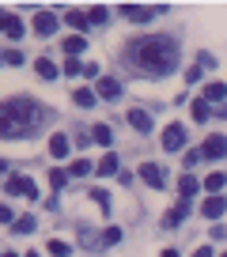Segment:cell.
<instances>
[{
	"mask_svg": "<svg viewBox=\"0 0 227 257\" xmlns=\"http://www.w3.org/2000/svg\"><path fill=\"white\" fill-rule=\"evenodd\" d=\"M125 57L144 76H167V72L178 68V42L170 38V34H144V38L129 42Z\"/></svg>",
	"mask_w": 227,
	"mask_h": 257,
	"instance_id": "obj_1",
	"label": "cell"
},
{
	"mask_svg": "<svg viewBox=\"0 0 227 257\" xmlns=\"http://www.w3.org/2000/svg\"><path fill=\"white\" fill-rule=\"evenodd\" d=\"M46 121H49V110L38 106L34 98H8V102H0V137H8V140L38 137Z\"/></svg>",
	"mask_w": 227,
	"mask_h": 257,
	"instance_id": "obj_2",
	"label": "cell"
},
{
	"mask_svg": "<svg viewBox=\"0 0 227 257\" xmlns=\"http://www.w3.org/2000/svg\"><path fill=\"white\" fill-rule=\"evenodd\" d=\"M4 189H8L12 197H31V201H34V197H38V189H34V182H31V178H23V174H12L8 182H4Z\"/></svg>",
	"mask_w": 227,
	"mask_h": 257,
	"instance_id": "obj_3",
	"label": "cell"
},
{
	"mask_svg": "<svg viewBox=\"0 0 227 257\" xmlns=\"http://www.w3.org/2000/svg\"><path fill=\"white\" fill-rule=\"evenodd\" d=\"M182 144H186V128L182 125H167L163 128V148H167V152H182Z\"/></svg>",
	"mask_w": 227,
	"mask_h": 257,
	"instance_id": "obj_4",
	"label": "cell"
},
{
	"mask_svg": "<svg viewBox=\"0 0 227 257\" xmlns=\"http://www.w3.org/2000/svg\"><path fill=\"white\" fill-rule=\"evenodd\" d=\"M53 31H57V16L53 12H38V16H34V34H38V38H49Z\"/></svg>",
	"mask_w": 227,
	"mask_h": 257,
	"instance_id": "obj_5",
	"label": "cell"
},
{
	"mask_svg": "<svg viewBox=\"0 0 227 257\" xmlns=\"http://www.w3.org/2000/svg\"><path fill=\"white\" fill-rule=\"evenodd\" d=\"M201 152L208 155V159H223V155H227V137H219V133H216V137H208Z\"/></svg>",
	"mask_w": 227,
	"mask_h": 257,
	"instance_id": "obj_6",
	"label": "cell"
},
{
	"mask_svg": "<svg viewBox=\"0 0 227 257\" xmlns=\"http://www.w3.org/2000/svg\"><path fill=\"white\" fill-rule=\"evenodd\" d=\"M201 212H204V219H223L227 201H223V197H208V201L201 204Z\"/></svg>",
	"mask_w": 227,
	"mask_h": 257,
	"instance_id": "obj_7",
	"label": "cell"
},
{
	"mask_svg": "<svg viewBox=\"0 0 227 257\" xmlns=\"http://www.w3.org/2000/svg\"><path fill=\"white\" fill-rule=\"evenodd\" d=\"M68 152H72V148H68V137L65 133H53V137H49V155H53V159H68Z\"/></svg>",
	"mask_w": 227,
	"mask_h": 257,
	"instance_id": "obj_8",
	"label": "cell"
},
{
	"mask_svg": "<svg viewBox=\"0 0 227 257\" xmlns=\"http://www.w3.org/2000/svg\"><path fill=\"white\" fill-rule=\"evenodd\" d=\"M140 178H144L152 189H163V167H155V163H144V167H140Z\"/></svg>",
	"mask_w": 227,
	"mask_h": 257,
	"instance_id": "obj_9",
	"label": "cell"
},
{
	"mask_svg": "<svg viewBox=\"0 0 227 257\" xmlns=\"http://www.w3.org/2000/svg\"><path fill=\"white\" fill-rule=\"evenodd\" d=\"M122 16L133 19V23H148V19H152V8H140V4H122Z\"/></svg>",
	"mask_w": 227,
	"mask_h": 257,
	"instance_id": "obj_10",
	"label": "cell"
},
{
	"mask_svg": "<svg viewBox=\"0 0 227 257\" xmlns=\"http://www.w3.org/2000/svg\"><path fill=\"white\" fill-rule=\"evenodd\" d=\"M186 212H189V204H186V201H178L174 208L167 212V216H163V227H178L182 219H186Z\"/></svg>",
	"mask_w": 227,
	"mask_h": 257,
	"instance_id": "obj_11",
	"label": "cell"
},
{
	"mask_svg": "<svg viewBox=\"0 0 227 257\" xmlns=\"http://www.w3.org/2000/svg\"><path fill=\"white\" fill-rule=\"evenodd\" d=\"M227 185V174L223 170H212L208 178H204V189H208V197H219V189Z\"/></svg>",
	"mask_w": 227,
	"mask_h": 257,
	"instance_id": "obj_12",
	"label": "cell"
},
{
	"mask_svg": "<svg viewBox=\"0 0 227 257\" xmlns=\"http://www.w3.org/2000/svg\"><path fill=\"white\" fill-rule=\"evenodd\" d=\"M118 167H122V163H118V155H113V152H106L102 155V159H98V174H102V178H110V174H118Z\"/></svg>",
	"mask_w": 227,
	"mask_h": 257,
	"instance_id": "obj_13",
	"label": "cell"
},
{
	"mask_svg": "<svg viewBox=\"0 0 227 257\" xmlns=\"http://www.w3.org/2000/svg\"><path fill=\"white\" fill-rule=\"evenodd\" d=\"M4 34H8L12 42H19V38H23V23H19V19L12 16V12H4Z\"/></svg>",
	"mask_w": 227,
	"mask_h": 257,
	"instance_id": "obj_14",
	"label": "cell"
},
{
	"mask_svg": "<svg viewBox=\"0 0 227 257\" xmlns=\"http://www.w3.org/2000/svg\"><path fill=\"white\" fill-rule=\"evenodd\" d=\"M129 125L137 128V133H152V117H148L144 110H129Z\"/></svg>",
	"mask_w": 227,
	"mask_h": 257,
	"instance_id": "obj_15",
	"label": "cell"
},
{
	"mask_svg": "<svg viewBox=\"0 0 227 257\" xmlns=\"http://www.w3.org/2000/svg\"><path fill=\"white\" fill-rule=\"evenodd\" d=\"M98 95H102V98H118V95H122V83L110 80V76H102V80H98Z\"/></svg>",
	"mask_w": 227,
	"mask_h": 257,
	"instance_id": "obj_16",
	"label": "cell"
},
{
	"mask_svg": "<svg viewBox=\"0 0 227 257\" xmlns=\"http://www.w3.org/2000/svg\"><path fill=\"white\" fill-rule=\"evenodd\" d=\"M34 72H38L42 80H53V76H57V64L49 61V57H38V61H34Z\"/></svg>",
	"mask_w": 227,
	"mask_h": 257,
	"instance_id": "obj_17",
	"label": "cell"
},
{
	"mask_svg": "<svg viewBox=\"0 0 227 257\" xmlns=\"http://www.w3.org/2000/svg\"><path fill=\"white\" fill-rule=\"evenodd\" d=\"M61 49H65V53H83V49H87V38H83V34H72V38L61 42Z\"/></svg>",
	"mask_w": 227,
	"mask_h": 257,
	"instance_id": "obj_18",
	"label": "cell"
},
{
	"mask_svg": "<svg viewBox=\"0 0 227 257\" xmlns=\"http://www.w3.org/2000/svg\"><path fill=\"white\" fill-rule=\"evenodd\" d=\"M227 87L223 83H204V102H223Z\"/></svg>",
	"mask_w": 227,
	"mask_h": 257,
	"instance_id": "obj_19",
	"label": "cell"
},
{
	"mask_svg": "<svg viewBox=\"0 0 227 257\" xmlns=\"http://www.w3.org/2000/svg\"><path fill=\"white\" fill-rule=\"evenodd\" d=\"M197 189H201V182H197V178H182V182H178V197H182V201H189Z\"/></svg>",
	"mask_w": 227,
	"mask_h": 257,
	"instance_id": "obj_20",
	"label": "cell"
},
{
	"mask_svg": "<svg viewBox=\"0 0 227 257\" xmlns=\"http://www.w3.org/2000/svg\"><path fill=\"white\" fill-rule=\"evenodd\" d=\"M65 19H68V27H76V31H80V34H83V31H91V19L83 16V12H68Z\"/></svg>",
	"mask_w": 227,
	"mask_h": 257,
	"instance_id": "obj_21",
	"label": "cell"
},
{
	"mask_svg": "<svg viewBox=\"0 0 227 257\" xmlns=\"http://www.w3.org/2000/svg\"><path fill=\"white\" fill-rule=\"evenodd\" d=\"M122 238H125V234H122V227H106V231H102V238H98V246H118Z\"/></svg>",
	"mask_w": 227,
	"mask_h": 257,
	"instance_id": "obj_22",
	"label": "cell"
},
{
	"mask_svg": "<svg viewBox=\"0 0 227 257\" xmlns=\"http://www.w3.org/2000/svg\"><path fill=\"white\" fill-rule=\"evenodd\" d=\"M68 178H72V174H68V170H61V167H53V170H49V185H53V189H65V185H68Z\"/></svg>",
	"mask_w": 227,
	"mask_h": 257,
	"instance_id": "obj_23",
	"label": "cell"
},
{
	"mask_svg": "<svg viewBox=\"0 0 227 257\" xmlns=\"http://www.w3.org/2000/svg\"><path fill=\"white\" fill-rule=\"evenodd\" d=\"M208 117H212V102L197 98V102H193V121H208Z\"/></svg>",
	"mask_w": 227,
	"mask_h": 257,
	"instance_id": "obj_24",
	"label": "cell"
},
{
	"mask_svg": "<svg viewBox=\"0 0 227 257\" xmlns=\"http://www.w3.org/2000/svg\"><path fill=\"white\" fill-rule=\"evenodd\" d=\"M91 137H95V144H110V140H113V133H110V125H95V128H91Z\"/></svg>",
	"mask_w": 227,
	"mask_h": 257,
	"instance_id": "obj_25",
	"label": "cell"
},
{
	"mask_svg": "<svg viewBox=\"0 0 227 257\" xmlns=\"http://www.w3.org/2000/svg\"><path fill=\"white\" fill-rule=\"evenodd\" d=\"M72 102H76V106H95V91H87V87H76Z\"/></svg>",
	"mask_w": 227,
	"mask_h": 257,
	"instance_id": "obj_26",
	"label": "cell"
},
{
	"mask_svg": "<svg viewBox=\"0 0 227 257\" xmlns=\"http://www.w3.org/2000/svg\"><path fill=\"white\" fill-rule=\"evenodd\" d=\"M12 231H16V234H31L34 231V216H19L16 223H12Z\"/></svg>",
	"mask_w": 227,
	"mask_h": 257,
	"instance_id": "obj_27",
	"label": "cell"
},
{
	"mask_svg": "<svg viewBox=\"0 0 227 257\" xmlns=\"http://www.w3.org/2000/svg\"><path fill=\"white\" fill-rule=\"evenodd\" d=\"M68 174H72V178H83V174H91V163H87V159H76L72 167H68Z\"/></svg>",
	"mask_w": 227,
	"mask_h": 257,
	"instance_id": "obj_28",
	"label": "cell"
},
{
	"mask_svg": "<svg viewBox=\"0 0 227 257\" xmlns=\"http://www.w3.org/2000/svg\"><path fill=\"white\" fill-rule=\"evenodd\" d=\"M49 253H53V257H68V253H72V249H68V242L53 238V242H49Z\"/></svg>",
	"mask_w": 227,
	"mask_h": 257,
	"instance_id": "obj_29",
	"label": "cell"
},
{
	"mask_svg": "<svg viewBox=\"0 0 227 257\" xmlns=\"http://www.w3.org/2000/svg\"><path fill=\"white\" fill-rule=\"evenodd\" d=\"M106 16H110V12H106L102 4H95V8L87 12V19H91V23H106Z\"/></svg>",
	"mask_w": 227,
	"mask_h": 257,
	"instance_id": "obj_30",
	"label": "cell"
},
{
	"mask_svg": "<svg viewBox=\"0 0 227 257\" xmlns=\"http://www.w3.org/2000/svg\"><path fill=\"white\" fill-rule=\"evenodd\" d=\"M91 201H95V204H98V208H102V212H110V208H106V204H110V197H106V189H91Z\"/></svg>",
	"mask_w": 227,
	"mask_h": 257,
	"instance_id": "obj_31",
	"label": "cell"
},
{
	"mask_svg": "<svg viewBox=\"0 0 227 257\" xmlns=\"http://www.w3.org/2000/svg\"><path fill=\"white\" fill-rule=\"evenodd\" d=\"M0 223H16V212H12L8 204H0Z\"/></svg>",
	"mask_w": 227,
	"mask_h": 257,
	"instance_id": "obj_32",
	"label": "cell"
},
{
	"mask_svg": "<svg viewBox=\"0 0 227 257\" xmlns=\"http://www.w3.org/2000/svg\"><path fill=\"white\" fill-rule=\"evenodd\" d=\"M4 61H8V64H23V53H19V49H8V53H4Z\"/></svg>",
	"mask_w": 227,
	"mask_h": 257,
	"instance_id": "obj_33",
	"label": "cell"
},
{
	"mask_svg": "<svg viewBox=\"0 0 227 257\" xmlns=\"http://www.w3.org/2000/svg\"><path fill=\"white\" fill-rule=\"evenodd\" d=\"M83 76H87V80H98V64H95V61L83 64Z\"/></svg>",
	"mask_w": 227,
	"mask_h": 257,
	"instance_id": "obj_34",
	"label": "cell"
},
{
	"mask_svg": "<svg viewBox=\"0 0 227 257\" xmlns=\"http://www.w3.org/2000/svg\"><path fill=\"white\" fill-rule=\"evenodd\" d=\"M65 72L76 76V72H83V64H80V61H65Z\"/></svg>",
	"mask_w": 227,
	"mask_h": 257,
	"instance_id": "obj_35",
	"label": "cell"
},
{
	"mask_svg": "<svg viewBox=\"0 0 227 257\" xmlns=\"http://www.w3.org/2000/svg\"><path fill=\"white\" fill-rule=\"evenodd\" d=\"M193 257H212V246H201V249H197Z\"/></svg>",
	"mask_w": 227,
	"mask_h": 257,
	"instance_id": "obj_36",
	"label": "cell"
},
{
	"mask_svg": "<svg viewBox=\"0 0 227 257\" xmlns=\"http://www.w3.org/2000/svg\"><path fill=\"white\" fill-rule=\"evenodd\" d=\"M163 257H178V249H163Z\"/></svg>",
	"mask_w": 227,
	"mask_h": 257,
	"instance_id": "obj_37",
	"label": "cell"
},
{
	"mask_svg": "<svg viewBox=\"0 0 227 257\" xmlns=\"http://www.w3.org/2000/svg\"><path fill=\"white\" fill-rule=\"evenodd\" d=\"M0 31H4V12H0Z\"/></svg>",
	"mask_w": 227,
	"mask_h": 257,
	"instance_id": "obj_38",
	"label": "cell"
},
{
	"mask_svg": "<svg viewBox=\"0 0 227 257\" xmlns=\"http://www.w3.org/2000/svg\"><path fill=\"white\" fill-rule=\"evenodd\" d=\"M0 257H19V253H0Z\"/></svg>",
	"mask_w": 227,
	"mask_h": 257,
	"instance_id": "obj_39",
	"label": "cell"
},
{
	"mask_svg": "<svg viewBox=\"0 0 227 257\" xmlns=\"http://www.w3.org/2000/svg\"><path fill=\"white\" fill-rule=\"evenodd\" d=\"M4 167H8V163H4V159H0V170H4Z\"/></svg>",
	"mask_w": 227,
	"mask_h": 257,
	"instance_id": "obj_40",
	"label": "cell"
},
{
	"mask_svg": "<svg viewBox=\"0 0 227 257\" xmlns=\"http://www.w3.org/2000/svg\"><path fill=\"white\" fill-rule=\"evenodd\" d=\"M27 257H38V253H27Z\"/></svg>",
	"mask_w": 227,
	"mask_h": 257,
	"instance_id": "obj_41",
	"label": "cell"
},
{
	"mask_svg": "<svg viewBox=\"0 0 227 257\" xmlns=\"http://www.w3.org/2000/svg\"><path fill=\"white\" fill-rule=\"evenodd\" d=\"M0 61H4V53H0Z\"/></svg>",
	"mask_w": 227,
	"mask_h": 257,
	"instance_id": "obj_42",
	"label": "cell"
},
{
	"mask_svg": "<svg viewBox=\"0 0 227 257\" xmlns=\"http://www.w3.org/2000/svg\"><path fill=\"white\" fill-rule=\"evenodd\" d=\"M219 257H227V253H219Z\"/></svg>",
	"mask_w": 227,
	"mask_h": 257,
	"instance_id": "obj_43",
	"label": "cell"
}]
</instances>
